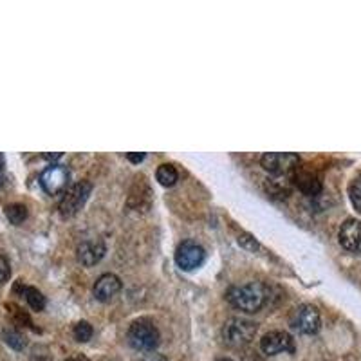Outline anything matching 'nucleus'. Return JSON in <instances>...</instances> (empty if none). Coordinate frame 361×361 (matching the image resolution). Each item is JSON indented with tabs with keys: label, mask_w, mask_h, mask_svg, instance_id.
I'll return each mask as SVG.
<instances>
[{
	"label": "nucleus",
	"mask_w": 361,
	"mask_h": 361,
	"mask_svg": "<svg viewBox=\"0 0 361 361\" xmlns=\"http://www.w3.org/2000/svg\"><path fill=\"white\" fill-rule=\"evenodd\" d=\"M226 298L229 304L243 313H259L268 302V289L264 284L247 282L243 286L229 287Z\"/></svg>",
	"instance_id": "1"
},
{
	"label": "nucleus",
	"mask_w": 361,
	"mask_h": 361,
	"mask_svg": "<svg viewBox=\"0 0 361 361\" xmlns=\"http://www.w3.org/2000/svg\"><path fill=\"white\" fill-rule=\"evenodd\" d=\"M127 339L130 347L143 353H152L159 345V330L155 323L148 318H139L134 320L128 327Z\"/></svg>",
	"instance_id": "2"
},
{
	"label": "nucleus",
	"mask_w": 361,
	"mask_h": 361,
	"mask_svg": "<svg viewBox=\"0 0 361 361\" xmlns=\"http://www.w3.org/2000/svg\"><path fill=\"white\" fill-rule=\"evenodd\" d=\"M256 323L246 318H229L222 327V338L231 347H243L255 338Z\"/></svg>",
	"instance_id": "3"
},
{
	"label": "nucleus",
	"mask_w": 361,
	"mask_h": 361,
	"mask_svg": "<svg viewBox=\"0 0 361 361\" xmlns=\"http://www.w3.org/2000/svg\"><path fill=\"white\" fill-rule=\"evenodd\" d=\"M91 192H93V185L89 180H79L76 185L69 186L63 192V197L60 201V213H62V217L76 215L84 208V204L87 203Z\"/></svg>",
	"instance_id": "4"
},
{
	"label": "nucleus",
	"mask_w": 361,
	"mask_h": 361,
	"mask_svg": "<svg viewBox=\"0 0 361 361\" xmlns=\"http://www.w3.org/2000/svg\"><path fill=\"white\" fill-rule=\"evenodd\" d=\"M69 179H71L69 168L63 167V164L53 163L49 164L44 172H42V176H40V186H42L45 194L58 195L63 194L69 188Z\"/></svg>",
	"instance_id": "5"
},
{
	"label": "nucleus",
	"mask_w": 361,
	"mask_h": 361,
	"mask_svg": "<svg viewBox=\"0 0 361 361\" xmlns=\"http://www.w3.org/2000/svg\"><path fill=\"white\" fill-rule=\"evenodd\" d=\"M260 164L266 172L275 174V176H287L298 168L300 158L293 152H268L260 158Z\"/></svg>",
	"instance_id": "6"
},
{
	"label": "nucleus",
	"mask_w": 361,
	"mask_h": 361,
	"mask_svg": "<svg viewBox=\"0 0 361 361\" xmlns=\"http://www.w3.org/2000/svg\"><path fill=\"white\" fill-rule=\"evenodd\" d=\"M291 325L302 335H316L322 325V318L314 305L304 304L295 309V313L291 316Z\"/></svg>",
	"instance_id": "7"
},
{
	"label": "nucleus",
	"mask_w": 361,
	"mask_h": 361,
	"mask_svg": "<svg viewBox=\"0 0 361 361\" xmlns=\"http://www.w3.org/2000/svg\"><path fill=\"white\" fill-rule=\"evenodd\" d=\"M204 259H206L204 247L201 244L194 243V240H185L176 249V264L183 271H194L203 264Z\"/></svg>",
	"instance_id": "8"
},
{
	"label": "nucleus",
	"mask_w": 361,
	"mask_h": 361,
	"mask_svg": "<svg viewBox=\"0 0 361 361\" xmlns=\"http://www.w3.org/2000/svg\"><path fill=\"white\" fill-rule=\"evenodd\" d=\"M260 348L268 356H277L280 353H295V339L289 332L284 330H271L260 339Z\"/></svg>",
	"instance_id": "9"
},
{
	"label": "nucleus",
	"mask_w": 361,
	"mask_h": 361,
	"mask_svg": "<svg viewBox=\"0 0 361 361\" xmlns=\"http://www.w3.org/2000/svg\"><path fill=\"white\" fill-rule=\"evenodd\" d=\"M339 244L351 253H361V220L347 219L339 226Z\"/></svg>",
	"instance_id": "10"
},
{
	"label": "nucleus",
	"mask_w": 361,
	"mask_h": 361,
	"mask_svg": "<svg viewBox=\"0 0 361 361\" xmlns=\"http://www.w3.org/2000/svg\"><path fill=\"white\" fill-rule=\"evenodd\" d=\"M105 244L100 238H91V240H84V243L78 246V260L84 266L91 268V266H96L100 260L105 255Z\"/></svg>",
	"instance_id": "11"
},
{
	"label": "nucleus",
	"mask_w": 361,
	"mask_h": 361,
	"mask_svg": "<svg viewBox=\"0 0 361 361\" xmlns=\"http://www.w3.org/2000/svg\"><path fill=\"white\" fill-rule=\"evenodd\" d=\"M93 291H94V296H96L100 302H109V300L114 298L119 291H121V280H119L116 275L105 273L98 278Z\"/></svg>",
	"instance_id": "12"
},
{
	"label": "nucleus",
	"mask_w": 361,
	"mask_h": 361,
	"mask_svg": "<svg viewBox=\"0 0 361 361\" xmlns=\"http://www.w3.org/2000/svg\"><path fill=\"white\" fill-rule=\"evenodd\" d=\"M296 186H298L305 195H318L320 190H322V183L318 179V176L314 172H309V170H302L295 176Z\"/></svg>",
	"instance_id": "13"
},
{
	"label": "nucleus",
	"mask_w": 361,
	"mask_h": 361,
	"mask_svg": "<svg viewBox=\"0 0 361 361\" xmlns=\"http://www.w3.org/2000/svg\"><path fill=\"white\" fill-rule=\"evenodd\" d=\"M155 179L159 180V185L167 186V188H170V186H174L177 183V179H179V174H177L176 167L174 164H159L158 172H155Z\"/></svg>",
	"instance_id": "14"
},
{
	"label": "nucleus",
	"mask_w": 361,
	"mask_h": 361,
	"mask_svg": "<svg viewBox=\"0 0 361 361\" xmlns=\"http://www.w3.org/2000/svg\"><path fill=\"white\" fill-rule=\"evenodd\" d=\"M22 295L33 311H42L45 307V296L36 287H22Z\"/></svg>",
	"instance_id": "15"
},
{
	"label": "nucleus",
	"mask_w": 361,
	"mask_h": 361,
	"mask_svg": "<svg viewBox=\"0 0 361 361\" xmlns=\"http://www.w3.org/2000/svg\"><path fill=\"white\" fill-rule=\"evenodd\" d=\"M6 217H8L11 224H22L24 220L27 219V208L20 203L8 204V206H6Z\"/></svg>",
	"instance_id": "16"
},
{
	"label": "nucleus",
	"mask_w": 361,
	"mask_h": 361,
	"mask_svg": "<svg viewBox=\"0 0 361 361\" xmlns=\"http://www.w3.org/2000/svg\"><path fill=\"white\" fill-rule=\"evenodd\" d=\"M4 339L6 344L9 345V347L17 348V351H22L24 347H26V336L20 332V330L17 329H8L4 332Z\"/></svg>",
	"instance_id": "17"
},
{
	"label": "nucleus",
	"mask_w": 361,
	"mask_h": 361,
	"mask_svg": "<svg viewBox=\"0 0 361 361\" xmlns=\"http://www.w3.org/2000/svg\"><path fill=\"white\" fill-rule=\"evenodd\" d=\"M72 335H75V338L78 341H89V339L93 338L94 329L89 322H78L75 325V329H72Z\"/></svg>",
	"instance_id": "18"
},
{
	"label": "nucleus",
	"mask_w": 361,
	"mask_h": 361,
	"mask_svg": "<svg viewBox=\"0 0 361 361\" xmlns=\"http://www.w3.org/2000/svg\"><path fill=\"white\" fill-rule=\"evenodd\" d=\"M237 240H238V244L244 247V249H247V252H256V249L260 247V244L256 243L255 237L249 233H240L238 235Z\"/></svg>",
	"instance_id": "19"
},
{
	"label": "nucleus",
	"mask_w": 361,
	"mask_h": 361,
	"mask_svg": "<svg viewBox=\"0 0 361 361\" xmlns=\"http://www.w3.org/2000/svg\"><path fill=\"white\" fill-rule=\"evenodd\" d=\"M351 199H353L354 206L361 212V176H358L351 185Z\"/></svg>",
	"instance_id": "20"
},
{
	"label": "nucleus",
	"mask_w": 361,
	"mask_h": 361,
	"mask_svg": "<svg viewBox=\"0 0 361 361\" xmlns=\"http://www.w3.org/2000/svg\"><path fill=\"white\" fill-rule=\"evenodd\" d=\"M9 277H11V266H9V260L0 253V286H4V284L9 280Z\"/></svg>",
	"instance_id": "21"
},
{
	"label": "nucleus",
	"mask_w": 361,
	"mask_h": 361,
	"mask_svg": "<svg viewBox=\"0 0 361 361\" xmlns=\"http://www.w3.org/2000/svg\"><path fill=\"white\" fill-rule=\"evenodd\" d=\"M139 361H168L163 354H158V353H150L145 354V356L139 358Z\"/></svg>",
	"instance_id": "22"
},
{
	"label": "nucleus",
	"mask_w": 361,
	"mask_h": 361,
	"mask_svg": "<svg viewBox=\"0 0 361 361\" xmlns=\"http://www.w3.org/2000/svg\"><path fill=\"white\" fill-rule=\"evenodd\" d=\"M127 159L130 163H141L143 159H145V154H134V152H130V154H127Z\"/></svg>",
	"instance_id": "23"
},
{
	"label": "nucleus",
	"mask_w": 361,
	"mask_h": 361,
	"mask_svg": "<svg viewBox=\"0 0 361 361\" xmlns=\"http://www.w3.org/2000/svg\"><path fill=\"white\" fill-rule=\"evenodd\" d=\"M4 168H6V159L4 155L0 154V186L4 183Z\"/></svg>",
	"instance_id": "24"
},
{
	"label": "nucleus",
	"mask_w": 361,
	"mask_h": 361,
	"mask_svg": "<svg viewBox=\"0 0 361 361\" xmlns=\"http://www.w3.org/2000/svg\"><path fill=\"white\" fill-rule=\"evenodd\" d=\"M66 361H85V360H82V358H69V360Z\"/></svg>",
	"instance_id": "25"
},
{
	"label": "nucleus",
	"mask_w": 361,
	"mask_h": 361,
	"mask_svg": "<svg viewBox=\"0 0 361 361\" xmlns=\"http://www.w3.org/2000/svg\"><path fill=\"white\" fill-rule=\"evenodd\" d=\"M217 361H233V360H229V358H220V360H217Z\"/></svg>",
	"instance_id": "26"
}]
</instances>
